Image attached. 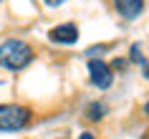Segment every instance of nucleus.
I'll use <instances>...</instances> for the list:
<instances>
[{"mask_svg":"<svg viewBox=\"0 0 149 139\" xmlns=\"http://www.w3.org/2000/svg\"><path fill=\"white\" fill-rule=\"evenodd\" d=\"M33 61V51L25 41L10 38L0 46V66L8 71H20Z\"/></svg>","mask_w":149,"mask_h":139,"instance_id":"obj_1","label":"nucleus"},{"mask_svg":"<svg viewBox=\"0 0 149 139\" xmlns=\"http://www.w3.org/2000/svg\"><path fill=\"white\" fill-rule=\"evenodd\" d=\"M31 124V111L18 104H0V131H20Z\"/></svg>","mask_w":149,"mask_h":139,"instance_id":"obj_2","label":"nucleus"},{"mask_svg":"<svg viewBox=\"0 0 149 139\" xmlns=\"http://www.w3.org/2000/svg\"><path fill=\"white\" fill-rule=\"evenodd\" d=\"M88 76H91V84H96L99 89H109L111 81H114L111 68L104 61H99V58H91L88 61Z\"/></svg>","mask_w":149,"mask_h":139,"instance_id":"obj_3","label":"nucleus"},{"mask_svg":"<svg viewBox=\"0 0 149 139\" xmlns=\"http://www.w3.org/2000/svg\"><path fill=\"white\" fill-rule=\"evenodd\" d=\"M48 38L53 43H61V46H71V43L79 41V28L73 23H61V25H56V28L48 31Z\"/></svg>","mask_w":149,"mask_h":139,"instance_id":"obj_4","label":"nucleus"},{"mask_svg":"<svg viewBox=\"0 0 149 139\" xmlns=\"http://www.w3.org/2000/svg\"><path fill=\"white\" fill-rule=\"evenodd\" d=\"M114 8L119 10V15L126 20H136L144 10V0H114Z\"/></svg>","mask_w":149,"mask_h":139,"instance_id":"obj_5","label":"nucleus"},{"mask_svg":"<svg viewBox=\"0 0 149 139\" xmlns=\"http://www.w3.org/2000/svg\"><path fill=\"white\" fill-rule=\"evenodd\" d=\"M104 114H106V106L99 104V101H94V104H88V106H86V116L91 119V122H99Z\"/></svg>","mask_w":149,"mask_h":139,"instance_id":"obj_6","label":"nucleus"},{"mask_svg":"<svg viewBox=\"0 0 149 139\" xmlns=\"http://www.w3.org/2000/svg\"><path fill=\"white\" fill-rule=\"evenodd\" d=\"M106 51V46H94V48H88V56H99Z\"/></svg>","mask_w":149,"mask_h":139,"instance_id":"obj_7","label":"nucleus"},{"mask_svg":"<svg viewBox=\"0 0 149 139\" xmlns=\"http://www.w3.org/2000/svg\"><path fill=\"white\" fill-rule=\"evenodd\" d=\"M46 5H51V8H56V5H61V3H66V0H43Z\"/></svg>","mask_w":149,"mask_h":139,"instance_id":"obj_8","label":"nucleus"},{"mask_svg":"<svg viewBox=\"0 0 149 139\" xmlns=\"http://www.w3.org/2000/svg\"><path fill=\"white\" fill-rule=\"evenodd\" d=\"M79 139H96V137H94V134H88V131H86V134H81Z\"/></svg>","mask_w":149,"mask_h":139,"instance_id":"obj_9","label":"nucleus"},{"mask_svg":"<svg viewBox=\"0 0 149 139\" xmlns=\"http://www.w3.org/2000/svg\"><path fill=\"white\" fill-rule=\"evenodd\" d=\"M144 114H147V116H149V101H147V106H144Z\"/></svg>","mask_w":149,"mask_h":139,"instance_id":"obj_10","label":"nucleus"},{"mask_svg":"<svg viewBox=\"0 0 149 139\" xmlns=\"http://www.w3.org/2000/svg\"><path fill=\"white\" fill-rule=\"evenodd\" d=\"M144 76H147V78H149V68H147V71H144Z\"/></svg>","mask_w":149,"mask_h":139,"instance_id":"obj_11","label":"nucleus"}]
</instances>
